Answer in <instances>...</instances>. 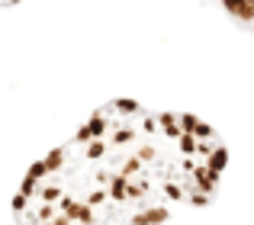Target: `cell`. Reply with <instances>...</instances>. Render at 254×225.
<instances>
[{"mask_svg":"<svg viewBox=\"0 0 254 225\" xmlns=\"http://www.w3.org/2000/svg\"><path fill=\"white\" fill-rule=\"evenodd\" d=\"M225 13H229V16H235L245 29L254 32V3H225Z\"/></svg>","mask_w":254,"mask_h":225,"instance_id":"obj_1","label":"cell"}]
</instances>
